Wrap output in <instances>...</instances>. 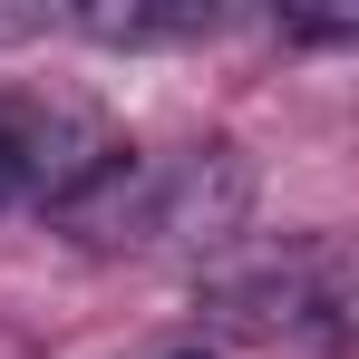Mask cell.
I'll list each match as a JSON object with an SVG mask.
<instances>
[{"label": "cell", "instance_id": "1", "mask_svg": "<svg viewBox=\"0 0 359 359\" xmlns=\"http://www.w3.org/2000/svg\"><path fill=\"white\" fill-rule=\"evenodd\" d=\"M252 214V165L243 146L204 136V146H117L107 175L68 194L59 224L78 252H214L243 233Z\"/></svg>", "mask_w": 359, "mask_h": 359}, {"label": "cell", "instance_id": "2", "mask_svg": "<svg viewBox=\"0 0 359 359\" xmlns=\"http://www.w3.org/2000/svg\"><path fill=\"white\" fill-rule=\"evenodd\" d=\"M204 292L224 311V330H243V340L330 350L350 330V252H340V233H282L243 262H224Z\"/></svg>", "mask_w": 359, "mask_h": 359}, {"label": "cell", "instance_id": "3", "mask_svg": "<svg viewBox=\"0 0 359 359\" xmlns=\"http://www.w3.org/2000/svg\"><path fill=\"white\" fill-rule=\"evenodd\" d=\"M126 136L117 117L88 97V88H0V214L10 204H29V214H59L68 194H88V184L107 175V156H117Z\"/></svg>", "mask_w": 359, "mask_h": 359}, {"label": "cell", "instance_id": "4", "mask_svg": "<svg viewBox=\"0 0 359 359\" xmlns=\"http://www.w3.org/2000/svg\"><path fill=\"white\" fill-rule=\"evenodd\" d=\"M68 29H88V39H107V49H156V39H194V29H214V10H156V0H126V10H78Z\"/></svg>", "mask_w": 359, "mask_h": 359}, {"label": "cell", "instance_id": "5", "mask_svg": "<svg viewBox=\"0 0 359 359\" xmlns=\"http://www.w3.org/2000/svg\"><path fill=\"white\" fill-rule=\"evenodd\" d=\"M175 359H224V350H175Z\"/></svg>", "mask_w": 359, "mask_h": 359}]
</instances>
